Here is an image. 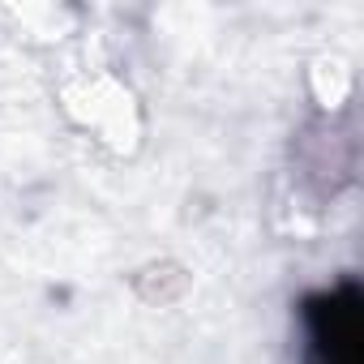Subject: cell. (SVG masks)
<instances>
[{
    "instance_id": "cell-1",
    "label": "cell",
    "mask_w": 364,
    "mask_h": 364,
    "mask_svg": "<svg viewBox=\"0 0 364 364\" xmlns=\"http://www.w3.org/2000/svg\"><path fill=\"white\" fill-rule=\"evenodd\" d=\"M313 334H317V364H355V296L338 291L313 304Z\"/></svg>"
}]
</instances>
